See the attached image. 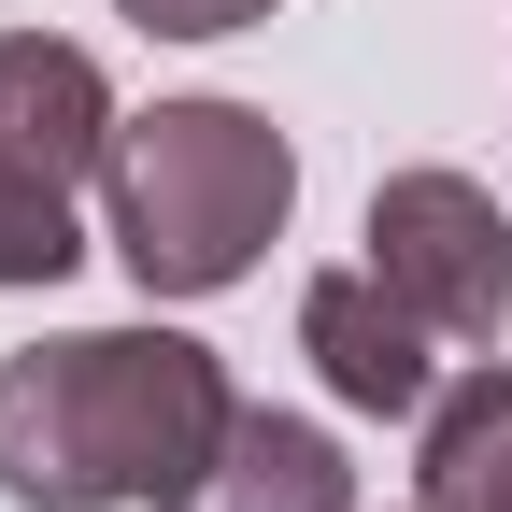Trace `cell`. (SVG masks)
<instances>
[{
  "mask_svg": "<svg viewBox=\"0 0 512 512\" xmlns=\"http://www.w3.org/2000/svg\"><path fill=\"white\" fill-rule=\"evenodd\" d=\"M228 370L185 328H72L0 356V498L15 512H128L171 498L228 441Z\"/></svg>",
  "mask_w": 512,
  "mask_h": 512,
  "instance_id": "obj_1",
  "label": "cell"
},
{
  "mask_svg": "<svg viewBox=\"0 0 512 512\" xmlns=\"http://www.w3.org/2000/svg\"><path fill=\"white\" fill-rule=\"evenodd\" d=\"M114 256L143 299H228L299 214V143L256 100H157L114 128Z\"/></svg>",
  "mask_w": 512,
  "mask_h": 512,
  "instance_id": "obj_2",
  "label": "cell"
},
{
  "mask_svg": "<svg viewBox=\"0 0 512 512\" xmlns=\"http://www.w3.org/2000/svg\"><path fill=\"white\" fill-rule=\"evenodd\" d=\"M370 271L399 285L441 342H498L512 328V214L470 171H384L370 185Z\"/></svg>",
  "mask_w": 512,
  "mask_h": 512,
  "instance_id": "obj_3",
  "label": "cell"
},
{
  "mask_svg": "<svg viewBox=\"0 0 512 512\" xmlns=\"http://www.w3.org/2000/svg\"><path fill=\"white\" fill-rule=\"evenodd\" d=\"M427 342H441V328H427V313L370 271V256L299 285V356L328 370V399H342V413H370V427H427V399H441Z\"/></svg>",
  "mask_w": 512,
  "mask_h": 512,
  "instance_id": "obj_4",
  "label": "cell"
},
{
  "mask_svg": "<svg viewBox=\"0 0 512 512\" xmlns=\"http://www.w3.org/2000/svg\"><path fill=\"white\" fill-rule=\"evenodd\" d=\"M157 512H356V470H342V441L313 413H228V441Z\"/></svg>",
  "mask_w": 512,
  "mask_h": 512,
  "instance_id": "obj_5",
  "label": "cell"
},
{
  "mask_svg": "<svg viewBox=\"0 0 512 512\" xmlns=\"http://www.w3.org/2000/svg\"><path fill=\"white\" fill-rule=\"evenodd\" d=\"M0 128L57 171V185H86V171H114V86H100V57L86 43H57V29H0Z\"/></svg>",
  "mask_w": 512,
  "mask_h": 512,
  "instance_id": "obj_6",
  "label": "cell"
},
{
  "mask_svg": "<svg viewBox=\"0 0 512 512\" xmlns=\"http://www.w3.org/2000/svg\"><path fill=\"white\" fill-rule=\"evenodd\" d=\"M413 498H427V512H512V356H484L470 384L427 399Z\"/></svg>",
  "mask_w": 512,
  "mask_h": 512,
  "instance_id": "obj_7",
  "label": "cell"
},
{
  "mask_svg": "<svg viewBox=\"0 0 512 512\" xmlns=\"http://www.w3.org/2000/svg\"><path fill=\"white\" fill-rule=\"evenodd\" d=\"M72 185H57L15 128H0V285H72Z\"/></svg>",
  "mask_w": 512,
  "mask_h": 512,
  "instance_id": "obj_8",
  "label": "cell"
},
{
  "mask_svg": "<svg viewBox=\"0 0 512 512\" xmlns=\"http://www.w3.org/2000/svg\"><path fill=\"white\" fill-rule=\"evenodd\" d=\"M143 43H228V29H256V15H285V0H114Z\"/></svg>",
  "mask_w": 512,
  "mask_h": 512,
  "instance_id": "obj_9",
  "label": "cell"
},
{
  "mask_svg": "<svg viewBox=\"0 0 512 512\" xmlns=\"http://www.w3.org/2000/svg\"><path fill=\"white\" fill-rule=\"evenodd\" d=\"M413 512H427V498H413Z\"/></svg>",
  "mask_w": 512,
  "mask_h": 512,
  "instance_id": "obj_10",
  "label": "cell"
}]
</instances>
